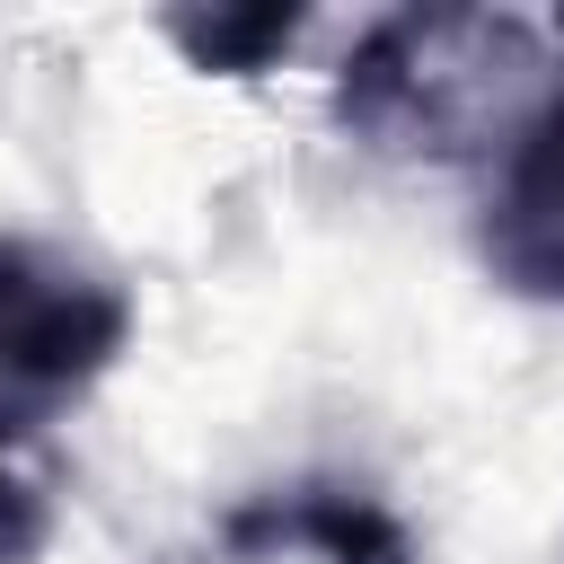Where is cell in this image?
I'll return each mask as SVG.
<instances>
[{
  "label": "cell",
  "instance_id": "6da1fadb",
  "mask_svg": "<svg viewBox=\"0 0 564 564\" xmlns=\"http://www.w3.org/2000/svg\"><path fill=\"white\" fill-rule=\"evenodd\" d=\"M546 44L511 9H405L379 18L352 62L335 70V123L361 132L370 150H432L467 159L546 106Z\"/></svg>",
  "mask_w": 564,
  "mask_h": 564
},
{
  "label": "cell",
  "instance_id": "7a4b0ae2",
  "mask_svg": "<svg viewBox=\"0 0 564 564\" xmlns=\"http://www.w3.org/2000/svg\"><path fill=\"white\" fill-rule=\"evenodd\" d=\"M123 291L35 256V247H0V449H18L35 423H53L115 352H123ZM53 538L44 502L0 467V564H35Z\"/></svg>",
  "mask_w": 564,
  "mask_h": 564
},
{
  "label": "cell",
  "instance_id": "3957f363",
  "mask_svg": "<svg viewBox=\"0 0 564 564\" xmlns=\"http://www.w3.org/2000/svg\"><path fill=\"white\" fill-rule=\"evenodd\" d=\"M476 256L502 291L564 308V88L502 150V185L476 220Z\"/></svg>",
  "mask_w": 564,
  "mask_h": 564
},
{
  "label": "cell",
  "instance_id": "277c9868",
  "mask_svg": "<svg viewBox=\"0 0 564 564\" xmlns=\"http://www.w3.org/2000/svg\"><path fill=\"white\" fill-rule=\"evenodd\" d=\"M220 546L229 555H308V564H414L405 520L379 494L335 485V476H300V485L238 502L220 520Z\"/></svg>",
  "mask_w": 564,
  "mask_h": 564
},
{
  "label": "cell",
  "instance_id": "5b68a950",
  "mask_svg": "<svg viewBox=\"0 0 564 564\" xmlns=\"http://www.w3.org/2000/svg\"><path fill=\"white\" fill-rule=\"evenodd\" d=\"M300 26H308L300 0H256V9H167V44H176L194 70H229V79L282 62V53L300 44Z\"/></svg>",
  "mask_w": 564,
  "mask_h": 564
}]
</instances>
